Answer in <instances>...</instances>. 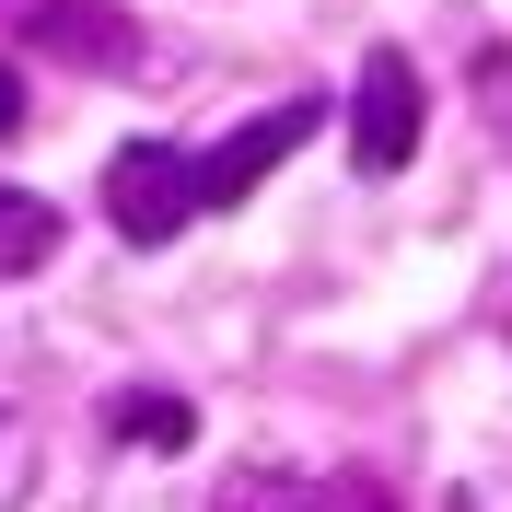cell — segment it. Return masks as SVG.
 <instances>
[{
	"mask_svg": "<svg viewBox=\"0 0 512 512\" xmlns=\"http://www.w3.org/2000/svg\"><path fill=\"white\" fill-rule=\"evenodd\" d=\"M105 222H117V245H175V233L198 222V152L128 140V152L105 163Z\"/></svg>",
	"mask_w": 512,
	"mask_h": 512,
	"instance_id": "6da1fadb",
	"label": "cell"
},
{
	"mask_svg": "<svg viewBox=\"0 0 512 512\" xmlns=\"http://www.w3.org/2000/svg\"><path fill=\"white\" fill-rule=\"evenodd\" d=\"M24 478H35V431L0 408V501H24Z\"/></svg>",
	"mask_w": 512,
	"mask_h": 512,
	"instance_id": "ba28073f",
	"label": "cell"
},
{
	"mask_svg": "<svg viewBox=\"0 0 512 512\" xmlns=\"http://www.w3.org/2000/svg\"><path fill=\"white\" fill-rule=\"evenodd\" d=\"M59 256V210L35 187H0V280H24V268H47Z\"/></svg>",
	"mask_w": 512,
	"mask_h": 512,
	"instance_id": "8992f818",
	"label": "cell"
},
{
	"mask_svg": "<svg viewBox=\"0 0 512 512\" xmlns=\"http://www.w3.org/2000/svg\"><path fill=\"white\" fill-rule=\"evenodd\" d=\"M12 128H24V70L0 59V140H12Z\"/></svg>",
	"mask_w": 512,
	"mask_h": 512,
	"instance_id": "9c48e42d",
	"label": "cell"
},
{
	"mask_svg": "<svg viewBox=\"0 0 512 512\" xmlns=\"http://www.w3.org/2000/svg\"><path fill=\"white\" fill-rule=\"evenodd\" d=\"M315 128H326V105H315V94H291V105H268V117H245L222 152H198V210H245V198L268 187V175H280V163L303 152Z\"/></svg>",
	"mask_w": 512,
	"mask_h": 512,
	"instance_id": "7a4b0ae2",
	"label": "cell"
},
{
	"mask_svg": "<svg viewBox=\"0 0 512 512\" xmlns=\"http://www.w3.org/2000/svg\"><path fill=\"white\" fill-rule=\"evenodd\" d=\"M210 512H326V489L303 478V466H233V478L210 489Z\"/></svg>",
	"mask_w": 512,
	"mask_h": 512,
	"instance_id": "5b68a950",
	"label": "cell"
},
{
	"mask_svg": "<svg viewBox=\"0 0 512 512\" xmlns=\"http://www.w3.org/2000/svg\"><path fill=\"white\" fill-rule=\"evenodd\" d=\"M0 24L24 47H47V59H70V70H128L140 59V24L117 0H0Z\"/></svg>",
	"mask_w": 512,
	"mask_h": 512,
	"instance_id": "277c9868",
	"label": "cell"
},
{
	"mask_svg": "<svg viewBox=\"0 0 512 512\" xmlns=\"http://www.w3.org/2000/svg\"><path fill=\"white\" fill-rule=\"evenodd\" d=\"M105 431H117V443L175 454V443H198V408H187V396H105Z\"/></svg>",
	"mask_w": 512,
	"mask_h": 512,
	"instance_id": "52a82bcc",
	"label": "cell"
},
{
	"mask_svg": "<svg viewBox=\"0 0 512 512\" xmlns=\"http://www.w3.org/2000/svg\"><path fill=\"white\" fill-rule=\"evenodd\" d=\"M419 128H431V94H419V70L396 59V47H373L350 82V163L361 175H396V163L419 152Z\"/></svg>",
	"mask_w": 512,
	"mask_h": 512,
	"instance_id": "3957f363",
	"label": "cell"
},
{
	"mask_svg": "<svg viewBox=\"0 0 512 512\" xmlns=\"http://www.w3.org/2000/svg\"><path fill=\"white\" fill-rule=\"evenodd\" d=\"M338 512H396V501H384L373 478H350V489H338Z\"/></svg>",
	"mask_w": 512,
	"mask_h": 512,
	"instance_id": "30bf717a",
	"label": "cell"
}]
</instances>
